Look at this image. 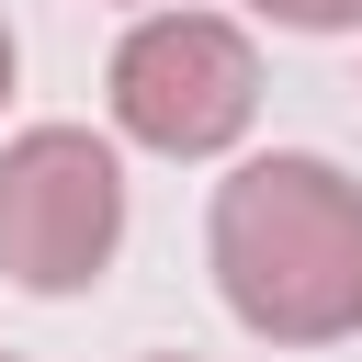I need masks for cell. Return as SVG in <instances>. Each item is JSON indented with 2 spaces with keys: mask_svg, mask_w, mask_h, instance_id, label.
<instances>
[{
  "mask_svg": "<svg viewBox=\"0 0 362 362\" xmlns=\"http://www.w3.org/2000/svg\"><path fill=\"white\" fill-rule=\"evenodd\" d=\"M215 294L272 351H328L362 328V181L339 158L272 147L215 181Z\"/></svg>",
  "mask_w": 362,
  "mask_h": 362,
  "instance_id": "obj_1",
  "label": "cell"
},
{
  "mask_svg": "<svg viewBox=\"0 0 362 362\" xmlns=\"http://www.w3.org/2000/svg\"><path fill=\"white\" fill-rule=\"evenodd\" d=\"M0 362H11V351H0Z\"/></svg>",
  "mask_w": 362,
  "mask_h": 362,
  "instance_id": "obj_7",
  "label": "cell"
},
{
  "mask_svg": "<svg viewBox=\"0 0 362 362\" xmlns=\"http://www.w3.org/2000/svg\"><path fill=\"white\" fill-rule=\"evenodd\" d=\"M249 11H272V23H294V34H351V23H362V0H249Z\"/></svg>",
  "mask_w": 362,
  "mask_h": 362,
  "instance_id": "obj_4",
  "label": "cell"
},
{
  "mask_svg": "<svg viewBox=\"0 0 362 362\" xmlns=\"http://www.w3.org/2000/svg\"><path fill=\"white\" fill-rule=\"evenodd\" d=\"M260 113V57L226 11H147L113 45V124L158 158H215Z\"/></svg>",
  "mask_w": 362,
  "mask_h": 362,
  "instance_id": "obj_3",
  "label": "cell"
},
{
  "mask_svg": "<svg viewBox=\"0 0 362 362\" xmlns=\"http://www.w3.org/2000/svg\"><path fill=\"white\" fill-rule=\"evenodd\" d=\"M0 102H11V23H0Z\"/></svg>",
  "mask_w": 362,
  "mask_h": 362,
  "instance_id": "obj_5",
  "label": "cell"
},
{
  "mask_svg": "<svg viewBox=\"0 0 362 362\" xmlns=\"http://www.w3.org/2000/svg\"><path fill=\"white\" fill-rule=\"evenodd\" d=\"M124 238V158L90 124H23L0 147V272L23 294H79L102 283Z\"/></svg>",
  "mask_w": 362,
  "mask_h": 362,
  "instance_id": "obj_2",
  "label": "cell"
},
{
  "mask_svg": "<svg viewBox=\"0 0 362 362\" xmlns=\"http://www.w3.org/2000/svg\"><path fill=\"white\" fill-rule=\"evenodd\" d=\"M158 362H181V351H158Z\"/></svg>",
  "mask_w": 362,
  "mask_h": 362,
  "instance_id": "obj_6",
  "label": "cell"
}]
</instances>
